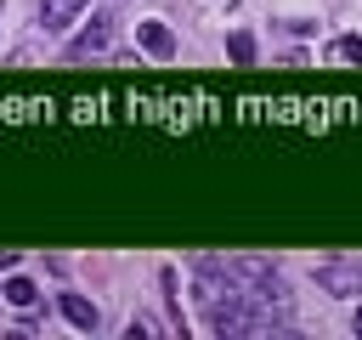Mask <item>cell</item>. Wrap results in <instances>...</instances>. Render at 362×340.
I'll return each instance as SVG.
<instances>
[{
  "label": "cell",
  "instance_id": "6",
  "mask_svg": "<svg viewBox=\"0 0 362 340\" xmlns=\"http://www.w3.org/2000/svg\"><path fill=\"white\" fill-rule=\"evenodd\" d=\"M226 57H232L238 68H255V34H249V28H232V34H226Z\"/></svg>",
  "mask_w": 362,
  "mask_h": 340
},
{
  "label": "cell",
  "instance_id": "7",
  "mask_svg": "<svg viewBox=\"0 0 362 340\" xmlns=\"http://www.w3.org/2000/svg\"><path fill=\"white\" fill-rule=\"evenodd\" d=\"M0 295H6L11 306H34V300H40V289H34L28 278H6V289H0Z\"/></svg>",
  "mask_w": 362,
  "mask_h": 340
},
{
  "label": "cell",
  "instance_id": "2",
  "mask_svg": "<svg viewBox=\"0 0 362 340\" xmlns=\"http://www.w3.org/2000/svg\"><path fill=\"white\" fill-rule=\"evenodd\" d=\"M107 23H113L107 11H102V17H90V23L68 40V57H96V51H107V40H113V28H107Z\"/></svg>",
  "mask_w": 362,
  "mask_h": 340
},
{
  "label": "cell",
  "instance_id": "10",
  "mask_svg": "<svg viewBox=\"0 0 362 340\" xmlns=\"http://www.w3.org/2000/svg\"><path fill=\"white\" fill-rule=\"evenodd\" d=\"M351 329H356V334H362V306H356V317H351Z\"/></svg>",
  "mask_w": 362,
  "mask_h": 340
},
{
  "label": "cell",
  "instance_id": "3",
  "mask_svg": "<svg viewBox=\"0 0 362 340\" xmlns=\"http://www.w3.org/2000/svg\"><path fill=\"white\" fill-rule=\"evenodd\" d=\"M136 40H141V51H147V57H158V62H164V57H175V34H170L158 17H153V23H136Z\"/></svg>",
  "mask_w": 362,
  "mask_h": 340
},
{
  "label": "cell",
  "instance_id": "9",
  "mask_svg": "<svg viewBox=\"0 0 362 340\" xmlns=\"http://www.w3.org/2000/svg\"><path fill=\"white\" fill-rule=\"evenodd\" d=\"M17 266V249H0V272H11Z\"/></svg>",
  "mask_w": 362,
  "mask_h": 340
},
{
  "label": "cell",
  "instance_id": "8",
  "mask_svg": "<svg viewBox=\"0 0 362 340\" xmlns=\"http://www.w3.org/2000/svg\"><path fill=\"white\" fill-rule=\"evenodd\" d=\"M334 57H339V62H362V40H356V34H339V40H334Z\"/></svg>",
  "mask_w": 362,
  "mask_h": 340
},
{
  "label": "cell",
  "instance_id": "5",
  "mask_svg": "<svg viewBox=\"0 0 362 340\" xmlns=\"http://www.w3.org/2000/svg\"><path fill=\"white\" fill-rule=\"evenodd\" d=\"M57 306H62V317H68L74 329H96V323H102V312H96V306L85 300V295H62Z\"/></svg>",
  "mask_w": 362,
  "mask_h": 340
},
{
  "label": "cell",
  "instance_id": "4",
  "mask_svg": "<svg viewBox=\"0 0 362 340\" xmlns=\"http://www.w3.org/2000/svg\"><path fill=\"white\" fill-rule=\"evenodd\" d=\"M85 17V0H40V23L45 28H68Z\"/></svg>",
  "mask_w": 362,
  "mask_h": 340
},
{
  "label": "cell",
  "instance_id": "1",
  "mask_svg": "<svg viewBox=\"0 0 362 340\" xmlns=\"http://www.w3.org/2000/svg\"><path fill=\"white\" fill-rule=\"evenodd\" d=\"M192 295H198L204 306H215L221 295H232V261H221V255H204V261L192 266Z\"/></svg>",
  "mask_w": 362,
  "mask_h": 340
}]
</instances>
